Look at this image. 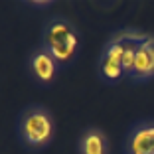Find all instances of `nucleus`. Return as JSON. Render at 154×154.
Segmentation results:
<instances>
[{
  "label": "nucleus",
  "mask_w": 154,
  "mask_h": 154,
  "mask_svg": "<svg viewBox=\"0 0 154 154\" xmlns=\"http://www.w3.org/2000/svg\"><path fill=\"white\" fill-rule=\"evenodd\" d=\"M128 77L134 81H148L154 77V36L144 32L138 40Z\"/></svg>",
  "instance_id": "nucleus-4"
},
{
  "label": "nucleus",
  "mask_w": 154,
  "mask_h": 154,
  "mask_svg": "<svg viewBox=\"0 0 154 154\" xmlns=\"http://www.w3.org/2000/svg\"><path fill=\"white\" fill-rule=\"evenodd\" d=\"M77 150H79V154H109L107 134L97 127L87 128L81 134V138H79Z\"/></svg>",
  "instance_id": "nucleus-7"
},
{
  "label": "nucleus",
  "mask_w": 154,
  "mask_h": 154,
  "mask_svg": "<svg viewBox=\"0 0 154 154\" xmlns=\"http://www.w3.org/2000/svg\"><path fill=\"white\" fill-rule=\"evenodd\" d=\"M18 132L24 144L30 148H42V146L50 144L51 136H54V119H51L50 111L40 105L28 107L20 117Z\"/></svg>",
  "instance_id": "nucleus-3"
},
{
  "label": "nucleus",
  "mask_w": 154,
  "mask_h": 154,
  "mask_svg": "<svg viewBox=\"0 0 154 154\" xmlns=\"http://www.w3.org/2000/svg\"><path fill=\"white\" fill-rule=\"evenodd\" d=\"M144 32L119 30L103 48L99 57V73L107 83H119L125 75H131L134 50Z\"/></svg>",
  "instance_id": "nucleus-1"
},
{
  "label": "nucleus",
  "mask_w": 154,
  "mask_h": 154,
  "mask_svg": "<svg viewBox=\"0 0 154 154\" xmlns=\"http://www.w3.org/2000/svg\"><path fill=\"white\" fill-rule=\"evenodd\" d=\"M125 154H154V121L138 122L125 140Z\"/></svg>",
  "instance_id": "nucleus-5"
},
{
  "label": "nucleus",
  "mask_w": 154,
  "mask_h": 154,
  "mask_svg": "<svg viewBox=\"0 0 154 154\" xmlns=\"http://www.w3.org/2000/svg\"><path fill=\"white\" fill-rule=\"evenodd\" d=\"M57 65L59 63L55 61V57L45 50L44 45L36 48L32 51V55H30V73H32V77L38 83H42V85H50L55 79Z\"/></svg>",
  "instance_id": "nucleus-6"
},
{
  "label": "nucleus",
  "mask_w": 154,
  "mask_h": 154,
  "mask_svg": "<svg viewBox=\"0 0 154 154\" xmlns=\"http://www.w3.org/2000/svg\"><path fill=\"white\" fill-rule=\"evenodd\" d=\"M44 48L55 57L59 65L71 63L79 50V34H77L75 26L69 20L55 16V18L48 20L44 26Z\"/></svg>",
  "instance_id": "nucleus-2"
}]
</instances>
